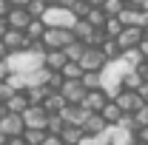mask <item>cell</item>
I'll return each mask as SVG.
<instances>
[{
    "label": "cell",
    "mask_w": 148,
    "mask_h": 145,
    "mask_svg": "<svg viewBox=\"0 0 148 145\" xmlns=\"http://www.w3.org/2000/svg\"><path fill=\"white\" fill-rule=\"evenodd\" d=\"M6 142H9V137H6V134L0 131V145H6Z\"/></svg>",
    "instance_id": "cell-51"
},
{
    "label": "cell",
    "mask_w": 148,
    "mask_h": 145,
    "mask_svg": "<svg viewBox=\"0 0 148 145\" xmlns=\"http://www.w3.org/2000/svg\"><path fill=\"white\" fill-rule=\"evenodd\" d=\"M49 94H51V91L46 88V85H37V88H29V91H26V97H29L32 105H43V100H46Z\"/></svg>",
    "instance_id": "cell-26"
},
{
    "label": "cell",
    "mask_w": 148,
    "mask_h": 145,
    "mask_svg": "<svg viewBox=\"0 0 148 145\" xmlns=\"http://www.w3.org/2000/svg\"><path fill=\"white\" fill-rule=\"evenodd\" d=\"M23 140H26V145H43V140H46V131H40V128H26Z\"/></svg>",
    "instance_id": "cell-33"
},
{
    "label": "cell",
    "mask_w": 148,
    "mask_h": 145,
    "mask_svg": "<svg viewBox=\"0 0 148 145\" xmlns=\"http://www.w3.org/2000/svg\"><path fill=\"white\" fill-rule=\"evenodd\" d=\"M134 117H137V125H140V128H143V125H148V103H145V105H143L140 111H137Z\"/></svg>",
    "instance_id": "cell-37"
},
{
    "label": "cell",
    "mask_w": 148,
    "mask_h": 145,
    "mask_svg": "<svg viewBox=\"0 0 148 145\" xmlns=\"http://www.w3.org/2000/svg\"><path fill=\"white\" fill-rule=\"evenodd\" d=\"M0 131L12 140V137H23L26 134V122H23V114H3L0 117Z\"/></svg>",
    "instance_id": "cell-6"
},
{
    "label": "cell",
    "mask_w": 148,
    "mask_h": 145,
    "mask_svg": "<svg viewBox=\"0 0 148 145\" xmlns=\"http://www.w3.org/2000/svg\"><path fill=\"white\" fill-rule=\"evenodd\" d=\"M46 29H49V26H46L43 20H32V23H29V29H26V37H29L32 43H40L43 34H46Z\"/></svg>",
    "instance_id": "cell-23"
},
{
    "label": "cell",
    "mask_w": 148,
    "mask_h": 145,
    "mask_svg": "<svg viewBox=\"0 0 148 145\" xmlns=\"http://www.w3.org/2000/svg\"><path fill=\"white\" fill-rule=\"evenodd\" d=\"M63 80H83V68H80V63H66V68H63Z\"/></svg>",
    "instance_id": "cell-34"
},
{
    "label": "cell",
    "mask_w": 148,
    "mask_h": 145,
    "mask_svg": "<svg viewBox=\"0 0 148 145\" xmlns=\"http://www.w3.org/2000/svg\"><path fill=\"white\" fill-rule=\"evenodd\" d=\"M23 122L26 128H40V131H46V122H49V114L43 105H32V108L23 114Z\"/></svg>",
    "instance_id": "cell-12"
},
{
    "label": "cell",
    "mask_w": 148,
    "mask_h": 145,
    "mask_svg": "<svg viewBox=\"0 0 148 145\" xmlns=\"http://www.w3.org/2000/svg\"><path fill=\"white\" fill-rule=\"evenodd\" d=\"M9 12H12L9 0H0V20H6V17H9Z\"/></svg>",
    "instance_id": "cell-42"
},
{
    "label": "cell",
    "mask_w": 148,
    "mask_h": 145,
    "mask_svg": "<svg viewBox=\"0 0 148 145\" xmlns=\"http://www.w3.org/2000/svg\"><path fill=\"white\" fill-rule=\"evenodd\" d=\"M80 83L86 85V91L103 88V74H97V71H88V74H83V80H80Z\"/></svg>",
    "instance_id": "cell-29"
},
{
    "label": "cell",
    "mask_w": 148,
    "mask_h": 145,
    "mask_svg": "<svg viewBox=\"0 0 148 145\" xmlns=\"http://www.w3.org/2000/svg\"><path fill=\"white\" fill-rule=\"evenodd\" d=\"M43 145H66V142H63V137H60V134H46Z\"/></svg>",
    "instance_id": "cell-38"
},
{
    "label": "cell",
    "mask_w": 148,
    "mask_h": 145,
    "mask_svg": "<svg viewBox=\"0 0 148 145\" xmlns=\"http://www.w3.org/2000/svg\"><path fill=\"white\" fill-rule=\"evenodd\" d=\"M83 20H88V23H91L94 29H103L108 17H106V12H103V9H88V14H86Z\"/></svg>",
    "instance_id": "cell-32"
},
{
    "label": "cell",
    "mask_w": 148,
    "mask_h": 145,
    "mask_svg": "<svg viewBox=\"0 0 148 145\" xmlns=\"http://www.w3.org/2000/svg\"><path fill=\"white\" fill-rule=\"evenodd\" d=\"M143 12H145V14H148V0H145V3H143Z\"/></svg>",
    "instance_id": "cell-52"
},
{
    "label": "cell",
    "mask_w": 148,
    "mask_h": 145,
    "mask_svg": "<svg viewBox=\"0 0 148 145\" xmlns=\"http://www.w3.org/2000/svg\"><path fill=\"white\" fill-rule=\"evenodd\" d=\"M143 29H134V26H125L123 29V34L117 37V46H120V51H131V49H140V43H143Z\"/></svg>",
    "instance_id": "cell-9"
},
{
    "label": "cell",
    "mask_w": 148,
    "mask_h": 145,
    "mask_svg": "<svg viewBox=\"0 0 148 145\" xmlns=\"http://www.w3.org/2000/svg\"><path fill=\"white\" fill-rule=\"evenodd\" d=\"M3 105H6V111H9V114H26V111L32 108V103H29L26 91H14V94H12Z\"/></svg>",
    "instance_id": "cell-14"
},
{
    "label": "cell",
    "mask_w": 148,
    "mask_h": 145,
    "mask_svg": "<svg viewBox=\"0 0 148 145\" xmlns=\"http://www.w3.org/2000/svg\"><path fill=\"white\" fill-rule=\"evenodd\" d=\"M106 66H108L106 54H103L100 49H88V46H86V51H83V57H80V68H83V74H88V71L103 74Z\"/></svg>",
    "instance_id": "cell-4"
},
{
    "label": "cell",
    "mask_w": 148,
    "mask_h": 145,
    "mask_svg": "<svg viewBox=\"0 0 148 145\" xmlns=\"http://www.w3.org/2000/svg\"><path fill=\"white\" fill-rule=\"evenodd\" d=\"M80 145H111V142H108V137H106V134H97V137H88V134H86Z\"/></svg>",
    "instance_id": "cell-36"
},
{
    "label": "cell",
    "mask_w": 148,
    "mask_h": 145,
    "mask_svg": "<svg viewBox=\"0 0 148 145\" xmlns=\"http://www.w3.org/2000/svg\"><path fill=\"white\" fill-rule=\"evenodd\" d=\"M83 51H86V46L80 43V40H74L69 49H63V54L69 57V63H80V57H83Z\"/></svg>",
    "instance_id": "cell-30"
},
{
    "label": "cell",
    "mask_w": 148,
    "mask_h": 145,
    "mask_svg": "<svg viewBox=\"0 0 148 145\" xmlns=\"http://www.w3.org/2000/svg\"><path fill=\"white\" fill-rule=\"evenodd\" d=\"M6 34H9V23H6V20H0V40H3Z\"/></svg>",
    "instance_id": "cell-45"
},
{
    "label": "cell",
    "mask_w": 148,
    "mask_h": 145,
    "mask_svg": "<svg viewBox=\"0 0 148 145\" xmlns=\"http://www.w3.org/2000/svg\"><path fill=\"white\" fill-rule=\"evenodd\" d=\"M3 43H6L9 51H26V49H32V40L26 37V31H17V29H9V34L3 37Z\"/></svg>",
    "instance_id": "cell-13"
},
{
    "label": "cell",
    "mask_w": 148,
    "mask_h": 145,
    "mask_svg": "<svg viewBox=\"0 0 148 145\" xmlns=\"http://www.w3.org/2000/svg\"><path fill=\"white\" fill-rule=\"evenodd\" d=\"M123 3H125V6H137V9H143L145 0H123Z\"/></svg>",
    "instance_id": "cell-49"
},
{
    "label": "cell",
    "mask_w": 148,
    "mask_h": 145,
    "mask_svg": "<svg viewBox=\"0 0 148 145\" xmlns=\"http://www.w3.org/2000/svg\"><path fill=\"white\" fill-rule=\"evenodd\" d=\"M108 100H111V97H108L103 88H94V91H88V94H86V100L80 103V108L88 111V114H100V111L108 105Z\"/></svg>",
    "instance_id": "cell-8"
},
{
    "label": "cell",
    "mask_w": 148,
    "mask_h": 145,
    "mask_svg": "<svg viewBox=\"0 0 148 145\" xmlns=\"http://www.w3.org/2000/svg\"><path fill=\"white\" fill-rule=\"evenodd\" d=\"M143 83H145V77L137 71V68H131V71L125 74V80H123V88H125V91H140Z\"/></svg>",
    "instance_id": "cell-22"
},
{
    "label": "cell",
    "mask_w": 148,
    "mask_h": 145,
    "mask_svg": "<svg viewBox=\"0 0 148 145\" xmlns=\"http://www.w3.org/2000/svg\"><path fill=\"white\" fill-rule=\"evenodd\" d=\"M6 145H26V140H23V137H12Z\"/></svg>",
    "instance_id": "cell-47"
},
{
    "label": "cell",
    "mask_w": 148,
    "mask_h": 145,
    "mask_svg": "<svg viewBox=\"0 0 148 145\" xmlns=\"http://www.w3.org/2000/svg\"><path fill=\"white\" fill-rule=\"evenodd\" d=\"M140 97H143V100H145V103H148V80H145V83H143V88H140Z\"/></svg>",
    "instance_id": "cell-48"
},
{
    "label": "cell",
    "mask_w": 148,
    "mask_h": 145,
    "mask_svg": "<svg viewBox=\"0 0 148 145\" xmlns=\"http://www.w3.org/2000/svg\"><path fill=\"white\" fill-rule=\"evenodd\" d=\"M100 9L106 12V17H120V14H123V9H125V3H123V0H106Z\"/></svg>",
    "instance_id": "cell-27"
},
{
    "label": "cell",
    "mask_w": 148,
    "mask_h": 145,
    "mask_svg": "<svg viewBox=\"0 0 148 145\" xmlns=\"http://www.w3.org/2000/svg\"><path fill=\"white\" fill-rule=\"evenodd\" d=\"M106 137H108V142H111V145H140L134 131H128V128H120V125H108Z\"/></svg>",
    "instance_id": "cell-10"
},
{
    "label": "cell",
    "mask_w": 148,
    "mask_h": 145,
    "mask_svg": "<svg viewBox=\"0 0 148 145\" xmlns=\"http://www.w3.org/2000/svg\"><path fill=\"white\" fill-rule=\"evenodd\" d=\"M9 77H12V68H9V63H6V60H0V83H6Z\"/></svg>",
    "instance_id": "cell-39"
},
{
    "label": "cell",
    "mask_w": 148,
    "mask_h": 145,
    "mask_svg": "<svg viewBox=\"0 0 148 145\" xmlns=\"http://www.w3.org/2000/svg\"><path fill=\"white\" fill-rule=\"evenodd\" d=\"M86 117H88V111H83L80 105H66V108L60 111V120H63L66 125H80V128H83Z\"/></svg>",
    "instance_id": "cell-15"
},
{
    "label": "cell",
    "mask_w": 148,
    "mask_h": 145,
    "mask_svg": "<svg viewBox=\"0 0 148 145\" xmlns=\"http://www.w3.org/2000/svg\"><path fill=\"white\" fill-rule=\"evenodd\" d=\"M66 105H69V103L63 100V94H60V91H51V94L43 100V108H46V114H60Z\"/></svg>",
    "instance_id": "cell-19"
},
{
    "label": "cell",
    "mask_w": 148,
    "mask_h": 145,
    "mask_svg": "<svg viewBox=\"0 0 148 145\" xmlns=\"http://www.w3.org/2000/svg\"><path fill=\"white\" fill-rule=\"evenodd\" d=\"M12 94H14V91L9 88V83H0V103H6V100H9Z\"/></svg>",
    "instance_id": "cell-40"
},
{
    "label": "cell",
    "mask_w": 148,
    "mask_h": 145,
    "mask_svg": "<svg viewBox=\"0 0 148 145\" xmlns=\"http://www.w3.org/2000/svg\"><path fill=\"white\" fill-rule=\"evenodd\" d=\"M100 51L106 54V60H108V63H114V60H120V57H123V51H120V46H117V40H108V37L103 40Z\"/></svg>",
    "instance_id": "cell-24"
},
{
    "label": "cell",
    "mask_w": 148,
    "mask_h": 145,
    "mask_svg": "<svg viewBox=\"0 0 148 145\" xmlns=\"http://www.w3.org/2000/svg\"><path fill=\"white\" fill-rule=\"evenodd\" d=\"M120 23H123V26H134V29H143L148 23V14L143 9H137V6H125L123 14H120Z\"/></svg>",
    "instance_id": "cell-11"
},
{
    "label": "cell",
    "mask_w": 148,
    "mask_h": 145,
    "mask_svg": "<svg viewBox=\"0 0 148 145\" xmlns=\"http://www.w3.org/2000/svg\"><path fill=\"white\" fill-rule=\"evenodd\" d=\"M66 63H69V57L63 51H46V57H43V68H49V71H63Z\"/></svg>",
    "instance_id": "cell-18"
},
{
    "label": "cell",
    "mask_w": 148,
    "mask_h": 145,
    "mask_svg": "<svg viewBox=\"0 0 148 145\" xmlns=\"http://www.w3.org/2000/svg\"><path fill=\"white\" fill-rule=\"evenodd\" d=\"M137 142H140V145H148V125H143L140 131H137Z\"/></svg>",
    "instance_id": "cell-41"
},
{
    "label": "cell",
    "mask_w": 148,
    "mask_h": 145,
    "mask_svg": "<svg viewBox=\"0 0 148 145\" xmlns=\"http://www.w3.org/2000/svg\"><path fill=\"white\" fill-rule=\"evenodd\" d=\"M60 137H63V142H66V145H80V142H83V137H86V131H83L80 125H66Z\"/></svg>",
    "instance_id": "cell-20"
},
{
    "label": "cell",
    "mask_w": 148,
    "mask_h": 145,
    "mask_svg": "<svg viewBox=\"0 0 148 145\" xmlns=\"http://www.w3.org/2000/svg\"><path fill=\"white\" fill-rule=\"evenodd\" d=\"M43 3H49V6H51V3H57V0H43Z\"/></svg>",
    "instance_id": "cell-54"
},
{
    "label": "cell",
    "mask_w": 148,
    "mask_h": 145,
    "mask_svg": "<svg viewBox=\"0 0 148 145\" xmlns=\"http://www.w3.org/2000/svg\"><path fill=\"white\" fill-rule=\"evenodd\" d=\"M9 6H12V9H26L29 0H9Z\"/></svg>",
    "instance_id": "cell-44"
},
{
    "label": "cell",
    "mask_w": 148,
    "mask_h": 145,
    "mask_svg": "<svg viewBox=\"0 0 148 145\" xmlns=\"http://www.w3.org/2000/svg\"><path fill=\"white\" fill-rule=\"evenodd\" d=\"M143 34H145V37H148V23H145V26H143Z\"/></svg>",
    "instance_id": "cell-53"
},
{
    "label": "cell",
    "mask_w": 148,
    "mask_h": 145,
    "mask_svg": "<svg viewBox=\"0 0 148 145\" xmlns=\"http://www.w3.org/2000/svg\"><path fill=\"white\" fill-rule=\"evenodd\" d=\"M114 103L120 105V111H123V114H137V111L145 105V100L140 97V91H125V88L114 97Z\"/></svg>",
    "instance_id": "cell-5"
},
{
    "label": "cell",
    "mask_w": 148,
    "mask_h": 145,
    "mask_svg": "<svg viewBox=\"0 0 148 145\" xmlns=\"http://www.w3.org/2000/svg\"><path fill=\"white\" fill-rule=\"evenodd\" d=\"M123 63H125L128 68H140L145 60H143V54H140V49H131V51H123Z\"/></svg>",
    "instance_id": "cell-31"
},
{
    "label": "cell",
    "mask_w": 148,
    "mask_h": 145,
    "mask_svg": "<svg viewBox=\"0 0 148 145\" xmlns=\"http://www.w3.org/2000/svg\"><path fill=\"white\" fill-rule=\"evenodd\" d=\"M83 131H86L88 137H97V134H106V131H108V122H106L100 114H88L86 122H83Z\"/></svg>",
    "instance_id": "cell-17"
},
{
    "label": "cell",
    "mask_w": 148,
    "mask_h": 145,
    "mask_svg": "<svg viewBox=\"0 0 148 145\" xmlns=\"http://www.w3.org/2000/svg\"><path fill=\"white\" fill-rule=\"evenodd\" d=\"M12 54V51H9V49H6V43H3V40H0V60H6V57Z\"/></svg>",
    "instance_id": "cell-46"
},
{
    "label": "cell",
    "mask_w": 148,
    "mask_h": 145,
    "mask_svg": "<svg viewBox=\"0 0 148 145\" xmlns=\"http://www.w3.org/2000/svg\"><path fill=\"white\" fill-rule=\"evenodd\" d=\"M43 23L49 29H71L74 23H77V14H74L71 9L60 6V3H51L46 9V14H43Z\"/></svg>",
    "instance_id": "cell-2"
},
{
    "label": "cell",
    "mask_w": 148,
    "mask_h": 145,
    "mask_svg": "<svg viewBox=\"0 0 148 145\" xmlns=\"http://www.w3.org/2000/svg\"><path fill=\"white\" fill-rule=\"evenodd\" d=\"M140 54L143 60H148V37H143V43H140Z\"/></svg>",
    "instance_id": "cell-43"
},
{
    "label": "cell",
    "mask_w": 148,
    "mask_h": 145,
    "mask_svg": "<svg viewBox=\"0 0 148 145\" xmlns=\"http://www.w3.org/2000/svg\"><path fill=\"white\" fill-rule=\"evenodd\" d=\"M46 9H49V3H43V0H29V6H26V12L32 14V20H43Z\"/></svg>",
    "instance_id": "cell-28"
},
{
    "label": "cell",
    "mask_w": 148,
    "mask_h": 145,
    "mask_svg": "<svg viewBox=\"0 0 148 145\" xmlns=\"http://www.w3.org/2000/svg\"><path fill=\"white\" fill-rule=\"evenodd\" d=\"M74 40V31L71 29H46V34H43V46H46V51H63V49H69Z\"/></svg>",
    "instance_id": "cell-3"
},
{
    "label": "cell",
    "mask_w": 148,
    "mask_h": 145,
    "mask_svg": "<svg viewBox=\"0 0 148 145\" xmlns=\"http://www.w3.org/2000/svg\"><path fill=\"white\" fill-rule=\"evenodd\" d=\"M43 57H46V51L26 49V51H12V54L6 57V63H9L12 74H34V71L43 68Z\"/></svg>",
    "instance_id": "cell-1"
},
{
    "label": "cell",
    "mask_w": 148,
    "mask_h": 145,
    "mask_svg": "<svg viewBox=\"0 0 148 145\" xmlns=\"http://www.w3.org/2000/svg\"><path fill=\"white\" fill-rule=\"evenodd\" d=\"M66 122L60 120V114H49V122H46V134H63Z\"/></svg>",
    "instance_id": "cell-35"
},
{
    "label": "cell",
    "mask_w": 148,
    "mask_h": 145,
    "mask_svg": "<svg viewBox=\"0 0 148 145\" xmlns=\"http://www.w3.org/2000/svg\"><path fill=\"white\" fill-rule=\"evenodd\" d=\"M86 3H88V6H91V9H100V6H103V3H106V0H86Z\"/></svg>",
    "instance_id": "cell-50"
},
{
    "label": "cell",
    "mask_w": 148,
    "mask_h": 145,
    "mask_svg": "<svg viewBox=\"0 0 148 145\" xmlns=\"http://www.w3.org/2000/svg\"><path fill=\"white\" fill-rule=\"evenodd\" d=\"M123 29H125V26L120 23V17H108V20H106V26H103V34L108 37V40H117V37L123 34Z\"/></svg>",
    "instance_id": "cell-25"
},
{
    "label": "cell",
    "mask_w": 148,
    "mask_h": 145,
    "mask_svg": "<svg viewBox=\"0 0 148 145\" xmlns=\"http://www.w3.org/2000/svg\"><path fill=\"white\" fill-rule=\"evenodd\" d=\"M6 23H9V29L26 31V29H29V23H32V14H29L26 9H12V12H9V17H6Z\"/></svg>",
    "instance_id": "cell-16"
},
{
    "label": "cell",
    "mask_w": 148,
    "mask_h": 145,
    "mask_svg": "<svg viewBox=\"0 0 148 145\" xmlns=\"http://www.w3.org/2000/svg\"><path fill=\"white\" fill-rule=\"evenodd\" d=\"M60 94H63V100L69 103V105H80L83 100H86V85L80 83V80H66L63 83V88H60Z\"/></svg>",
    "instance_id": "cell-7"
},
{
    "label": "cell",
    "mask_w": 148,
    "mask_h": 145,
    "mask_svg": "<svg viewBox=\"0 0 148 145\" xmlns=\"http://www.w3.org/2000/svg\"><path fill=\"white\" fill-rule=\"evenodd\" d=\"M100 117H103V120H106L108 125H117V122L123 120V111H120V105H117L114 100H108V105L100 111Z\"/></svg>",
    "instance_id": "cell-21"
}]
</instances>
